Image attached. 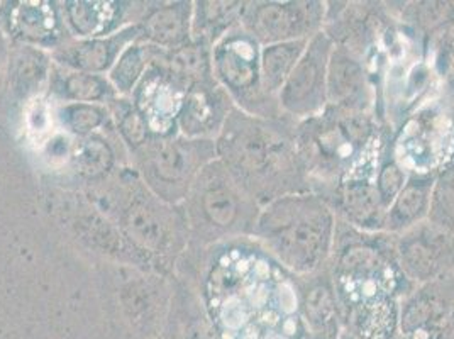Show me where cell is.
I'll return each mask as SVG.
<instances>
[{
	"mask_svg": "<svg viewBox=\"0 0 454 339\" xmlns=\"http://www.w3.org/2000/svg\"><path fill=\"white\" fill-rule=\"evenodd\" d=\"M173 339H221L200 294L189 292L182 299L178 320L173 326Z\"/></svg>",
	"mask_w": 454,
	"mask_h": 339,
	"instance_id": "cell-34",
	"label": "cell"
},
{
	"mask_svg": "<svg viewBox=\"0 0 454 339\" xmlns=\"http://www.w3.org/2000/svg\"><path fill=\"white\" fill-rule=\"evenodd\" d=\"M327 272L342 331L360 339L397 338L400 304L414 285L398 266L392 234L338 221Z\"/></svg>",
	"mask_w": 454,
	"mask_h": 339,
	"instance_id": "cell-2",
	"label": "cell"
},
{
	"mask_svg": "<svg viewBox=\"0 0 454 339\" xmlns=\"http://www.w3.org/2000/svg\"><path fill=\"white\" fill-rule=\"evenodd\" d=\"M154 63L185 92L197 83L215 80L212 74V48L193 39L170 51L160 50Z\"/></svg>",
	"mask_w": 454,
	"mask_h": 339,
	"instance_id": "cell-26",
	"label": "cell"
},
{
	"mask_svg": "<svg viewBox=\"0 0 454 339\" xmlns=\"http://www.w3.org/2000/svg\"><path fill=\"white\" fill-rule=\"evenodd\" d=\"M392 150L409 175L435 177L454 156V106L439 94L392 132Z\"/></svg>",
	"mask_w": 454,
	"mask_h": 339,
	"instance_id": "cell-8",
	"label": "cell"
},
{
	"mask_svg": "<svg viewBox=\"0 0 454 339\" xmlns=\"http://www.w3.org/2000/svg\"><path fill=\"white\" fill-rule=\"evenodd\" d=\"M338 339H360L356 338V336H353V335H349V333H346V331H342L340 333V336Z\"/></svg>",
	"mask_w": 454,
	"mask_h": 339,
	"instance_id": "cell-40",
	"label": "cell"
},
{
	"mask_svg": "<svg viewBox=\"0 0 454 339\" xmlns=\"http://www.w3.org/2000/svg\"><path fill=\"white\" fill-rule=\"evenodd\" d=\"M433 61L441 83V95L454 106V31L435 48Z\"/></svg>",
	"mask_w": 454,
	"mask_h": 339,
	"instance_id": "cell-38",
	"label": "cell"
},
{
	"mask_svg": "<svg viewBox=\"0 0 454 339\" xmlns=\"http://www.w3.org/2000/svg\"><path fill=\"white\" fill-rule=\"evenodd\" d=\"M126 236L143 251L154 255L180 253L190 240L189 223L184 212L173 210L154 193H137L119 214Z\"/></svg>",
	"mask_w": 454,
	"mask_h": 339,
	"instance_id": "cell-12",
	"label": "cell"
},
{
	"mask_svg": "<svg viewBox=\"0 0 454 339\" xmlns=\"http://www.w3.org/2000/svg\"><path fill=\"white\" fill-rule=\"evenodd\" d=\"M139 41V39H137ZM131 43L114 63L109 72V82L115 92L119 94H131L136 89V83L152 67L153 59L158 55L160 48L148 44V43Z\"/></svg>",
	"mask_w": 454,
	"mask_h": 339,
	"instance_id": "cell-30",
	"label": "cell"
},
{
	"mask_svg": "<svg viewBox=\"0 0 454 339\" xmlns=\"http://www.w3.org/2000/svg\"><path fill=\"white\" fill-rule=\"evenodd\" d=\"M185 94L187 92L180 89L153 59L152 67L141 78L139 87L134 92V107L145 117L152 136L167 138L178 134L176 119Z\"/></svg>",
	"mask_w": 454,
	"mask_h": 339,
	"instance_id": "cell-18",
	"label": "cell"
},
{
	"mask_svg": "<svg viewBox=\"0 0 454 339\" xmlns=\"http://www.w3.org/2000/svg\"><path fill=\"white\" fill-rule=\"evenodd\" d=\"M434 178L409 175L407 184L387 209L385 233L397 236L429 219Z\"/></svg>",
	"mask_w": 454,
	"mask_h": 339,
	"instance_id": "cell-25",
	"label": "cell"
},
{
	"mask_svg": "<svg viewBox=\"0 0 454 339\" xmlns=\"http://www.w3.org/2000/svg\"><path fill=\"white\" fill-rule=\"evenodd\" d=\"M72 167L82 178H104L114 167V151L109 143L98 136L82 138L70 153Z\"/></svg>",
	"mask_w": 454,
	"mask_h": 339,
	"instance_id": "cell-33",
	"label": "cell"
},
{
	"mask_svg": "<svg viewBox=\"0 0 454 339\" xmlns=\"http://www.w3.org/2000/svg\"><path fill=\"white\" fill-rule=\"evenodd\" d=\"M397 20L433 57L435 48L454 31V0L397 2Z\"/></svg>",
	"mask_w": 454,
	"mask_h": 339,
	"instance_id": "cell-22",
	"label": "cell"
},
{
	"mask_svg": "<svg viewBox=\"0 0 454 339\" xmlns=\"http://www.w3.org/2000/svg\"><path fill=\"white\" fill-rule=\"evenodd\" d=\"M51 91L58 97L76 104L100 102L115 92L111 82L106 80L104 76L74 72V70L53 74Z\"/></svg>",
	"mask_w": 454,
	"mask_h": 339,
	"instance_id": "cell-32",
	"label": "cell"
},
{
	"mask_svg": "<svg viewBox=\"0 0 454 339\" xmlns=\"http://www.w3.org/2000/svg\"><path fill=\"white\" fill-rule=\"evenodd\" d=\"M260 53L262 46L239 26L212 46V74L239 111L278 119L284 115L263 87Z\"/></svg>",
	"mask_w": 454,
	"mask_h": 339,
	"instance_id": "cell-9",
	"label": "cell"
},
{
	"mask_svg": "<svg viewBox=\"0 0 454 339\" xmlns=\"http://www.w3.org/2000/svg\"><path fill=\"white\" fill-rule=\"evenodd\" d=\"M301 339H317V338H314V336H310V335H309V333H307V335H305V336H302V338Z\"/></svg>",
	"mask_w": 454,
	"mask_h": 339,
	"instance_id": "cell-41",
	"label": "cell"
},
{
	"mask_svg": "<svg viewBox=\"0 0 454 339\" xmlns=\"http://www.w3.org/2000/svg\"><path fill=\"white\" fill-rule=\"evenodd\" d=\"M295 130L297 122L286 117L265 119L234 107L215 139L217 160L262 208L285 195L312 192Z\"/></svg>",
	"mask_w": 454,
	"mask_h": 339,
	"instance_id": "cell-3",
	"label": "cell"
},
{
	"mask_svg": "<svg viewBox=\"0 0 454 339\" xmlns=\"http://www.w3.org/2000/svg\"><path fill=\"white\" fill-rule=\"evenodd\" d=\"M117 128L122 134L124 141L131 146V150H139L152 138L150 128L145 117L136 111L134 106H126L117 114Z\"/></svg>",
	"mask_w": 454,
	"mask_h": 339,
	"instance_id": "cell-39",
	"label": "cell"
},
{
	"mask_svg": "<svg viewBox=\"0 0 454 339\" xmlns=\"http://www.w3.org/2000/svg\"><path fill=\"white\" fill-rule=\"evenodd\" d=\"M331 53L333 43L324 33L309 39L299 63L277 95L284 117L294 122H302L325 111Z\"/></svg>",
	"mask_w": 454,
	"mask_h": 339,
	"instance_id": "cell-13",
	"label": "cell"
},
{
	"mask_svg": "<svg viewBox=\"0 0 454 339\" xmlns=\"http://www.w3.org/2000/svg\"><path fill=\"white\" fill-rule=\"evenodd\" d=\"M407 178H409V173L402 169L392 150V134H390V138L387 139V143L383 145L380 153L379 165L373 177L375 187L385 208L388 209V206L394 202L400 190L403 189V185L407 184Z\"/></svg>",
	"mask_w": 454,
	"mask_h": 339,
	"instance_id": "cell-36",
	"label": "cell"
},
{
	"mask_svg": "<svg viewBox=\"0 0 454 339\" xmlns=\"http://www.w3.org/2000/svg\"><path fill=\"white\" fill-rule=\"evenodd\" d=\"M338 219L314 192L285 195L260 210L253 240L295 277L329 264Z\"/></svg>",
	"mask_w": 454,
	"mask_h": 339,
	"instance_id": "cell-5",
	"label": "cell"
},
{
	"mask_svg": "<svg viewBox=\"0 0 454 339\" xmlns=\"http://www.w3.org/2000/svg\"><path fill=\"white\" fill-rule=\"evenodd\" d=\"M119 2H65V18L78 38H104L113 35L121 20Z\"/></svg>",
	"mask_w": 454,
	"mask_h": 339,
	"instance_id": "cell-28",
	"label": "cell"
},
{
	"mask_svg": "<svg viewBox=\"0 0 454 339\" xmlns=\"http://www.w3.org/2000/svg\"><path fill=\"white\" fill-rule=\"evenodd\" d=\"M58 119L65 131L85 138L106 122L107 111L98 104L68 102L59 109Z\"/></svg>",
	"mask_w": 454,
	"mask_h": 339,
	"instance_id": "cell-37",
	"label": "cell"
},
{
	"mask_svg": "<svg viewBox=\"0 0 454 339\" xmlns=\"http://www.w3.org/2000/svg\"><path fill=\"white\" fill-rule=\"evenodd\" d=\"M50 74V58L36 46L24 44L18 48L9 65L11 83L18 94H35Z\"/></svg>",
	"mask_w": 454,
	"mask_h": 339,
	"instance_id": "cell-31",
	"label": "cell"
},
{
	"mask_svg": "<svg viewBox=\"0 0 454 339\" xmlns=\"http://www.w3.org/2000/svg\"><path fill=\"white\" fill-rule=\"evenodd\" d=\"M309 41H292L262 46L260 65H262V80L266 92L275 97L282 91L286 78L294 72L295 65L305 51Z\"/></svg>",
	"mask_w": 454,
	"mask_h": 339,
	"instance_id": "cell-29",
	"label": "cell"
},
{
	"mask_svg": "<svg viewBox=\"0 0 454 339\" xmlns=\"http://www.w3.org/2000/svg\"><path fill=\"white\" fill-rule=\"evenodd\" d=\"M139 39V26H128L104 38L80 39L68 43L53 53L59 65L74 72H83L98 75L102 72H111L119 55Z\"/></svg>",
	"mask_w": 454,
	"mask_h": 339,
	"instance_id": "cell-21",
	"label": "cell"
},
{
	"mask_svg": "<svg viewBox=\"0 0 454 339\" xmlns=\"http://www.w3.org/2000/svg\"><path fill=\"white\" fill-rule=\"evenodd\" d=\"M193 2H173L150 11L139 26V39L160 50H175L192 41Z\"/></svg>",
	"mask_w": 454,
	"mask_h": 339,
	"instance_id": "cell-24",
	"label": "cell"
},
{
	"mask_svg": "<svg viewBox=\"0 0 454 339\" xmlns=\"http://www.w3.org/2000/svg\"><path fill=\"white\" fill-rule=\"evenodd\" d=\"M134 153L148 189L173 206L187 201L200 171L217 160L215 141L190 139L180 132L167 138L152 136Z\"/></svg>",
	"mask_w": 454,
	"mask_h": 339,
	"instance_id": "cell-7",
	"label": "cell"
},
{
	"mask_svg": "<svg viewBox=\"0 0 454 339\" xmlns=\"http://www.w3.org/2000/svg\"><path fill=\"white\" fill-rule=\"evenodd\" d=\"M245 7V0L193 2L192 39L212 48L217 41L241 26Z\"/></svg>",
	"mask_w": 454,
	"mask_h": 339,
	"instance_id": "cell-27",
	"label": "cell"
},
{
	"mask_svg": "<svg viewBox=\"0 0 454 339\" xmlns=\"http://www.w3.org/2000/svg\"><path fill=\"white\" fill-rule=\"evenodd\" d=\"M262 206L214 160L200 171L185 201L190 240L197 249L251 238Z\"/></svg>",
	"mask_w": 454,
	"mask_h": 339,
	"instance_id": "cell-6",
	"label": "cell"
},
{
	"mask_svg": "<svg viewBox=\"0 0 454 339\" xmlns=\"http://www.w3.org/2000/svg\"><path fill=\"white\" fill-rule=\"evenodd\" d=\"M200 297L221 339H301L297 277L253 238L208 248Z\"/></svg>",
	"mask_w": 454,
	"mask_h": 339,
	"instance_id": "cell-1",
	"label": "cell"
},
{
	"mask_svg": "<svg viewBox=\"0 0 454 339\" xmlns=\"http://www.w3.org/2000/svg\"><path fill=\"white\" fill-rule=\"evenodd\" d=\"M392 132L375 114L333 107L297 122V148L312 192L322 193L353 178H373L381 148Z\"/></svg>",
	"mask_w": 454,
	"mask_h": 339,
	"instance_id": "cell-4",
	"label": "cell"
},
{
	"mask_svg": "<svg viewBox=\"0 0 454 339\" xmlns=\"http://www.w3.org/2000/svg\"><path fill=\"white\" fill-rule=\"evenodd\" d=\"M299 312L305 331L317 339H338L342 333L340 307L327 266L297 277Z\"/></svg>",
	"mask_w": 454,
	"mask_h": 339,
	"instance_id": "cell-20",
	"label": "cell"
},
{
	"mask_svg": "<svg viewBox=\"0 0 454 339\" xmlns=\"http://www.w3.org/2000/svg\"><path fill=\"white\" fill-rule=\"evenodd\" d=\"M398 336L454 339V273L414 287L400 304Z\"/></svg>",
	"mask_w": 454,
	"mask_h": 339,
	"instance_id": "cell-14",
	"label": "cell"
},
{
	"mask_svg": "<svg viewBox=\"0 0 454 339\" xmlns=\"http://www.w3.org/2000/svg\"><path fill=\"white\" fill-rule=\"evenodd\" d=\"M394 246L398 266L414 287L454 273V234L429 221L394 236Z\"/></svg>",
	"mask_w": 454,
	"mask_h": 339,
	"instance_id": "cell-15",
	"label": "cell"
},
{
	"mask_svg": "<svg viewBox=\"0 0 454 339\" xmlns=\"http://www.w3.org/2000/svg\"><path fill=\"white\" fill-rule=\"evenodd\" d=\"M317 195L340 223L364 233L385 231L387 208L380 199L373 178H353Z\"/></svg>",
	"mask_w": 454,
	"mask_h": 339,
	"instance_id": "cell-19",
	"label": "cell"
},
{
	"mask_svg": "<svg viewBox=\"0 0 454 339\" xmlns=\"http://www.w3.org/2000/svg\"><path fill=\"white\" fill-rule=\"evenodd\" d=\"M327 107L351 114L377 109V87L366 61L334 44L327 67Z\"/></svg>",
	"mask_w": 454,
	"mask_h": 339,
	"instance_id": "cell-16",
	"label": "cell"
},
{
	"mask_svg": "<svg viewBox=\"0 0 454 339\" xmlns=\"http://www.w3.org/2000/svg\"><path fill=\"white\" fill-rule=\"evenodd\" d=\"M5 5L4 22L14 38L29 43V46H57L61 35L57 7L51 2L27 0Z\"/></svg>",
	"mask_w": 454,
	"mask_h": 339,
	"instance_id": "cell-23",
	"label": "cell"
},
{
	"mask_svg": "<svg viewBox=\"0 0 454 339\" xmlns=\"http://www.w3.org/2000/svg\"><path fill=\"white\" fill-rule=\"evenodd\" d=\"M234 107L231 97L215 80L197 83L184 97L176 130L190 139L215 141Z\"/></svg>",
	"mask_w": 454,
	"mask_h": 339,
	"instance_id": "cell-17",
	"label": "cell"
},
{
	"mask_svg": "<svg viewBox=\"0 0 454 339\" xmlns=\"http://www.w3.org/2000/svg\"><path fill=\"white\" fill-rule=\"evenodd\" d=\"M394 339H403V338H400V336H397V338H394Z\"/></svg>",
	"mask_w": 454,
	"mask_h": 339,
	"instance_id": "cell-42",
	"label": "cell"
},
{
	"mask_svg": "<svg viewBox=\"0 0 454 339\" xmlns=\"http://www.w3.org/2000/svg\"><path fill=\"white\" fill-rule=\"evenodd\" d=\"M325 22V0H251L241 28L260 46L309 41Z\"/></svg>",
	"mask_w": 454,
	"mask_h": 339,
	"instance_id": "cell-11",
	"label": "cell"
},
{
	"mask_svg": "<svg viewBox=\"0 0 454 339\" xmlns=\"http://www.w3.org/2000/svg\"><path fill=\"white\" fill-rule=\"evenodd\" d=\"M397 22V2L325 0L322 33L334 46L366 61L377 57L383 39Z\"/></svg>",
	"mask_w": 454,
	"mask_h": 339,
	"instance_id": "cell-10",
	"label": "cell"
},
{
	"mask_svg": "<svg viewBox=\"0 0 454 339\" xmlns=\"http://www.w3.org/2000/svg\"><path fill=\"white\" fill-rule=\"evenodd\" d=\"M431 225L454 234V156L453 160L441 170L434 178L431 195Z\"/></svg>",
	"mask_w": 454,
	"mask_h": 339,
	"instance_id": "cell-35",
	"label": "cell"
}]
</instances>
